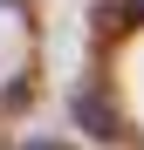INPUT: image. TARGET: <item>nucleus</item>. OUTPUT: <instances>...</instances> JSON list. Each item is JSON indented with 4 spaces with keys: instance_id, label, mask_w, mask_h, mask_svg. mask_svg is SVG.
I'll use <instances>...</instances> for the list:
<instances>
[{
    "instance_id": "nucleus-2",
    "label": "nucleus",
    "mask_w": 144,
    "mask_h": 150,
    "mask_svg": "<svg viewBox=\"0 0 144 150\" xmlns=\"http://www.w3.org/2000/svg\"><path fill=\"white\" fill-rule=\"evenodd\" d=\"M28 150H55V143H28Z\"/></svg>"
},
{
    "instance_id": "nucleus-3",
    "label": "nucleus",
    "mask_w": 144,
    "mask_h": 150,
    "mask_svg": "<svg viewBox=\"0 0 144 150\" xmlns=\"http://www.w3.org/2000/svg\"><path fill=\"white\" fill-rule=\"evenodd\" d=\"M0 7H7V0H0Z\"/></svg>"
},
{
    "instance_id": "nucleus-1",
    "label": "nucleus",
    "mask_w": 144,
    "mask_h": 150,
    "mask_svg": "<svg viewBox=\"0 0 144 150\" xmlns=\"http://www.w3.org/2000/svg\"><path fill=\"white\" fill-rule=\"evenodd\" d=\"M76 123L89 137H117V116H110V103H103V89H82L76 96Z\"/></svg>"
}]
</instances>
